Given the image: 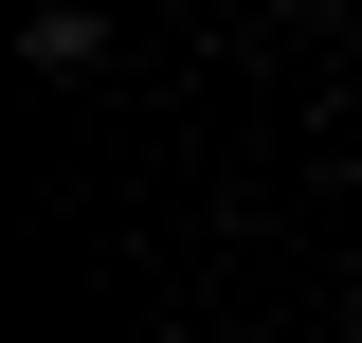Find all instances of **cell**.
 <instances>
[{
  "label": "cell",
  "instance_id": "cell-1",
  "mask_svg": "<svg viewBox=\"0 0 362 343\" xmlns=\"http://www.w3.org/2000/svg\"><path fill=\"white\" fill-rule=\"evenodd\" d=\"M18 54H37L54 90H90V73H109V18H90V0H37V37H18Z\"/></svg>",
  "mask_w": 362,
  "mask_h": 343
}]
</instances>
